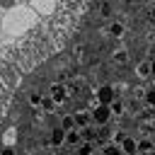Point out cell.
Listing matches in <instances>:
<instances>
[{
    "mask_svg": "<svg viewBox=\"0 0 155 155\" xmlns=\"http://www.w3.org/2000/svg\"><path fill=\"white\" fill-rule=\"evenodd\" d=\"M140 155H155V150H145V153H140Z\"/></svg>",
    "mask_w": 155,
    "mask_h": 155,
    "instance_id": "22",
    "label": "cell"
},
{
    "mask_svg": "<svg viewBox=\"0 0 155 155\" xmlns=\"http://www.w3.org/2000/svg\"><path fill=\"white\" fill-rule=\"evenodd\" d=\"M114 97H116V90H114L111 85H102V87L97 90V104H109Z\"/></svg>",
    "mask_w": 155,
    "mask_h": 155,
    "instance_id": "2",
    "label": "cell"
},
{
    "mask_svg": "<svg viewBox=\"0 0 155 155\" xmlns=\"http://www.w3.org/2000/svg\"><path fill=\"white\" fill-rule=\"evenodd\" d=\"M51 99H53L56 104L65 102V99H68V90H65L61 82H53V85H51Z\"/></svg>",
    "mask_w": 155,
    "mask_h": 155,
    "instance_id": "3",
    "label": "cell"
},
{
    "mask_svg": "<svg viewBox=\"0 0 155 155\" xmlns=\"http://www.w3.org/2000/svg\"><path fill=\"white\" fill-rule=\"evenodd\" d=\"M119 148H121V153H124V155H131V153H136V150H138V143H136V138L124 136V140L119 143Z\"/></svg>",
    "mask_w": 155,
    "mask_h": 155,
    "instance_id": "4",
    "label": "cell"
},
{
    "mask_svg": "<svg viewBox=\"0 0 155 155\" xmlns=\"http://www.w3.org/2000/svg\"><path fill=\"white\" fill-rule=\"evenodd\" d=\"M65 143H70V145H78V143H80V131H78V128H70V131H65Z\"/></svg>",
    "mask_w": 155,
    "mask_h": 155,
    "instance_id": "8",
    "label": "cell"
},
{
    "mask_svg": "<svg viewBox=\"0 0 155 155\" xmlns=\"http://www.w3.org/2000/svg\"><path fill=\"white\" fill-rule=\"evenodd\" d=\"M73 119H75V128H85L87 124H90V114H73Z\"/></svg>",
    "mask_w": 155,
    "mask_h": 155,
    "instance_id": "7",
    "label": "cell"
},
{
    "mask_svg": "<svg viewBox=\"0 0 155 155\" xmlns=\"http://www.w3.org/2000/svg\"><path fill=\"white\" fill-rule=\"evenodd\" d=\"M114 61L121 63V65H126V63H128V51H116V53H114Z\"/></svg>",
    "mask_w": 155,
    "mask_h": 155,
    "instance_id": "10",
    "label": "cell"
},
{
    "mask_svg": "<svg viewBox=\"0 0 155 155\" xmlns=\"http://www.w3.org/2000/svg\"><path fill=\"white\" fill-rule=\"evenodd\" d=\"M109 109H111V114H116V116H121V114H124V102H121L119 97H114V99L109 102Z\"/></svg>",
    "mask_w": 155,
    "mask_h": 155,
    "instance_id": "6",
    "label": "cell"
},
{
    "mask_svg": "<svg viewBox=\"0 0 155 155\" xmlns=\"http://www.w3.org/2000/svg\"><path fill=\"white\" fill-rule=\"evenodd\" d=\"M61 128H63V131H70V128H75V119H73V116H63V121H61Z\"/></svg>",
    "mask_w": 155,
    "mask_h": 155,
    "instance_id": "11",
    "label": "cell"
},
{
    "mask_svg": "<svg viewBox=\"0 0 155 155\" xmlns=\"http://www.w3.org/2000/svg\"><path fill=\"white\" fill-rule=\"evenodd\" d=\"M138 73L148 78V75H150V61H145V63H140V65H138Z\"/></svg>",
    "mask_w": 155,
    "mask_h": 155,
    "instance_id": "16",
    "label": "cell"
},
{
    "mask_svg": "<svg viewBox=\"0 0 155 155\" xmlns=\"http://www.w3.org/2000/svg\"><path fill=\"white\" fill-rule=\"evenodd\" d=\"M124 31H126V27H124L121 22H111V24H109V34H111V36H124Z\"/></svg>",
    "mask_w": 155,
    "mask_h": 155,
    "instance_id": "9",
    "label": "cell"
},
{
    "mask_svg": "<svg viewBox=\"0 0 155 155\" xmlns=\"http://www.w3.org/2000/svg\"><path fill=\"white\" fill-rule=\"evenodd\" d=\"M111 116H114V114H111L109 104H97V107L92 109V114H90V119H92L94 124H99V126H107Z\"/></svg>",
    "mask_w": 155,
    "mask_h": 155,
    "instance_id": "1",
    "label": "cell"
},
{
    "mask_svg": "<svg viewBox=\"0 0 155 155\" xmlns=\"http://www.w3.org/2000/svg\"><path fill=\"white\" fill-rule=\"evenodd\" d=\"M63 143H65V131L58 126L51 131V145H63Z\"/></svg>",
    "mask_w": 155,
    "mask_h": 155,
    "instance_id": "5",
    "label": "cell"
},
{
    "mask_svg": "<svg viewBox=\"0 0 155 155\" xmlns=\"http://www.w3.org/2000/svg\"><path fill=\"white\" fill-rule=\"evenodd\" d=\"M78 155H92V145L90 143H78Z\"/></svg>",
    "mask_w": 155,
    "mask_h": 155,
    "instance_id": "13",
    "label": "cell"
},
{
    "mask_svg": "<svg viewBox=\"0 0 155 155\" xmlns=\"http://www.w3.org/2000/svg\"><path fill=\"white\" fill-rule=\"evenodd\" d=\"M17 2H19V0H0V7H2V10H10V7H15Z\"/></svg>",
    "mask_w": 155,
    "mask_h": 155,
    "instance_id": "19",
    "label": "cell"
},
{
    "mask_svg": "<svg viewBox=\"0 0 155 155\" xmlns=\"http://www.w3.org/2000/svg\"><path fill=\"white\" fill-rule=\"evenodd\" d=\"M0 155H15V150H12V148H2V150H0Z\"/></svg>",
    "mask_w": 155,
    "mask_h": 155,
    "instance_id": "20",
    "label": "cell"
},
{
    "mask_svg": "<svg viewBox=\"0 0 155 155\" xmlns=\"http://www.w3.org/2000/svg\"><path fill=\"white\" fill-rule=\"evenodd\" d=\"M145 150H153V143L150 140H140L138 143V153H145Z\"/></svg>",
    "mask_w": 155,
    "mask_h": 155,
    "instance_id": "18",
    "label": "cell"
},
{
    "mask_svg": "<svg viewBox=\"0 0 155 155\" xmlns=\"http://www.w3.org/2000/svg\"><path fill=\"white\" fill-rule=\"evenodd\" d=\"M131 155H140V153H138V150H136V153H131Z\"/></svg>",
    "mask_w": 155,
    "mask_h": 155,
    "instance_id": "23",
    "label": "cell"
},
{
    "mask_svg": "<svg viewBox=\"0 0 155 155\" xmlns=\"http://www.w3.org/2000/svg\"><path fill=\"white\" fill-rule=\"evenodd\" d=\"M39 107H41V109H46V111H51V109L56 107V102H53L51 97H41V104H39Z\"/></svg>",
    "mask_w": 155,
    "mask_h": 155,
    "instance_id": "12",
    "label": "cell"
},
{
    "mask_svg": "<svg viewBox=\"0 0 155 155\" xmlns=\"http://www.w3.org/2000/svg\"><path fill=\"white\" fill-rule=\"evenodd\" d=\"M29 104H31V107H39V104H41V94H39V92H31V94H29Z\"/></svg>",
    "mask_w": 155,
    "mask_h": 155,
    "instance_id": "17",
    "label": "cell"
},
{
    "mask_svg": "<svg viewBox=\"0 0 155 155\" xmlns=\"http://www.w3.org/2000/svg\"><path fill=\"white\" fill-rule=\"evenodd\" d=\"M150 75H153V78H155V58H153V61H150Z\"/></svg>",
    "mask_w": 155,
    "mask_h": 155,
    "instance_id": "21",
    "label": "cell"
},
{
    "mask_svg": "<svg viewBox=\"0 0 155 155\" xmlns=\"http://www.w3.org/2000/svg\"><path fill=\"white\" fill-rule=\"evenodd\" d=\"M102 155H124V153H121V148H119V145H116V143H114V145H107V148H104V153H102Z\"/></svg>",
    "mask_w": 155,
    "mask_h": 155,
    "instance_id": "14",
    "label": "cell"
},
{
    "mask_svg": "<svg viewBox=\"0 0 155 155\" xmlns=\"http://www.w3.org/2000/svg\"><path fill=\"white\" fill-rule=\"evenodd\" d=\"M145 102H148V107L155 109V87H150V90L145 92Z\"/></svg>",
    "mask_w": 155,
    "mask_h": 155,
    "instance_id": "15",
    "label": "cell"
}]
</instances>
